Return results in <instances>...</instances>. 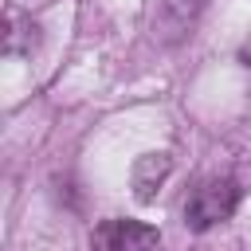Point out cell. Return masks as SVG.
<instances>
[{
	"label": "cell",
	"instance_id": "cell-4",
	"mask_svg": "<svg viewBox=\"0 0 251 251\" xmlns=\"http://www.w3.org/2000/svg\"><path fill=\"white\" fill-rule=\"evenodd\" d=\"M239 63H243V67H251V39L239 47Z\"/></svg>",
	"mask_w": 251,
	"mask_h": 251
},
{
	"label": "cell",
	"instance_id": "cell-3",
	"mask_svg": "<svg viewBox=\"0 0 251 251\" xmlns=\"http://www.w3.org/2000/svg\"><path fill=\"white\" fill-rule=\"evenodd\" d=\"M169 173H173V161H169L165 153H141V157L133 161V196H137L141 204H149V200L157 196V188L165 184Z\"/></svg>",
	"mask_w": 251,
	"mask_h": 251
},
{
	"label": "cell",
	"instance_id": "cell-2",
	"mask_svg": "<svg viewBox=\"0 0 251 251\" xmlns=\"http://www.w3.org/2000/svg\"><path fill=\"white\" fill-rule=\"evenodd\" d=\"M161 231L141 220H102L90 235L94 251H153Z\"/></svg>",
	"mask_w": 251,
	"mask_h": 251
},
{
	"label": "cell",
	"instance_id": "cell-1",
	"mask_svg": "<svg viewBox=\"0 0 251 251\" xmlns=\"http://www.w3.org/2000/svg\"><path fill=\"white\" fill-rule=\"evenodd\" d=\"M235 204H239V184L231 176H208L184 200V224L192 231H208V227L224 224L235 212Z\"/></svg>",
	"mask_w": 251,
	"mask_h": 251
}]
</instances>
